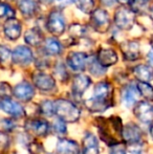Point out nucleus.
<instances>
[{
	"label": "nucleus",
	"instance_id": "nucleus-1",
	"mask_svg": "<svg viewBox=\"0 0 153 154\" xmlns=\"http://www.w3.org/2000/svg\"><path fill=\"white\" fill-rule=\"evenodd\" d=\"M90 112H104L113 105V87L109 82H99L93 88L92 97L85 102Z\"/></svg>",
	"mask_w": 153,
	"mask_h": 154
},
{
	"label": "nucleus",
	"instance_id": "nucleus-2",
	"mask_svg": "<svg viewBox=\"0 0 153 154\" xmlns=\"http://www.w3.org/2000/svg\"><path fill=\"white\" fill-rule=\"evenodd\" d=\"M55 116L64 123H75L79 121L81 111L76 104L65 99H59L54 102Z\"/></svg>",
	"mask_w": 153,
	"mask_h": 154
},
{
	"label": "nucleus",
	"instance_id": "nucleus-3",
	"mask_svg": "<svg viewBox=\"0 0 153 154\" xmlns=\"http://www.w3.org/2000/svg\"><path fill=\"white\" fill-rule=\"evenodd\" d=\"M24 129L32 136L44 137L50 131V125L42 119H29L24 123Z\"/></svg>",
	"mask_w": 153,
	"mask_h": 154
},
{
	"label": "nucleus",
	"instance_id": "nucleus-4",
	"mask_svg": "<svg viewBox=\"0 0 153 154\" xmlns=\"http://www.w3.org/2000/svg\"><path fill=\"white\" fill-rule=\"evenodd\" d=\"M91 24L93 29L98 32L104 34L109 31L111 26L110 18H109L108 13L103 8H96L91 13Z\"/></svg>",
	"mask_w": 153,
	"mask_h": 154
},
{
	"label": "nucleus",
	"instance_id": "nucleus-5",
	"mask_svg": "<svg viewBox=\"0 0 153 154\" xmlns=\"http://www.w3.org/2000/svg\"><path fill=\"white\" fill-rule=\"evenodd\" d=\"M143 135V130L134 123H128L126 126L123 127L122 138L125 144H127L128 146L141 144Z\"/></svg>",
	"mask_w": 153,
	"mask_h": 154
},
{
	"label": "nucleus",
	"instance_id": "nucleus-6",
	"mask_svg": "<svg viewBox=\"0 0 153 154\" xmlns=\"http://www.w3.org/2000/svg\"><path fill=\"white\" fill-rule=\"evenodd\" d=\"M115 23L121 29H130L135 23V13L127 8H120L115 12Z\"/></svg>",
	"mask_w": 153,
	"mask_h": 154
},
{
	"label": "nucleus",
	"instance_id": "nucleus-7",
	"mask_svg": "<svg viewBox=\"0 0 153 154\" xmlns=\"http://www.w3.org/2000/svg\"><path fill=\"white\" fill-rule=\"evenodd\" d=\"M0 109L15 119H21L25 116L24 108L10 97H0Z\"/></svg>",
	"mask_w": 153,
	"mask_h": 154
},
{
	"label": "nucleus",
	"instance_id": "nucleus-8",
	"mask_svg": "<svg viewBox=\"0 0 153 154\" xmlns=\"http://www.w3.org/2000/svg\"><path fill=\"white\" fill-rule=\"evenodd\" d=\"M47 29L54 36H61L65 32V20L59 11H53L49 14L46 23Z\"/></svg>",
	"mask_w": 153,
	"mask_h": 154
},
{
	"label": "nucleus",
	"instance_id": "nucleus-9",
	"mask_svg": "<svg viewBox=\"0 0 153 154\" xmlns=\"http://www.w3.org/2000/svg\"><path fill=\"white\" fill-rule=\"evenodd\" d=\"M133 113L137 120L149 124L153 121V106L146 101L137 102L133 107Z\"/></svg>",
	"mask_w": 153,
	"mask_h": 154
},
{
	"label": "nucleus",
	"instance_id": "nucleus-10",
	"mask_svg": "<svg viewBox=\"0 0 153 154\" xmlns=\"http://www.w3.org/2000/svg\"><path fill=\"white\" fill-rule=\"evenodd\" d=\"M34 60V55L31 48L27 46H17L12 53V61L20 66H27Z\"/></svg>",
	"mask_w": 153,
	"mask_h": 154
},
{
	"label": "nucleus",
	"instance_id": "nucleus-11",
	"mask_svg": "<svg viewBox=\"0 0 153 154\" xmlns=\"http://www.w3.org/2000/svg\"><path fill=\"white\" fill-rule=\"evenodd\" d=\"M33 82L35 87L40 89L41 91H51L56 87V81L54 77L42 71L34 73Z\"/></svg>",
	"mask_w": 153,
	"mask_h": 154
},
{
	"label": "nucleus",
	"instance_id": "nucleus-12",
	"mask_svg": "<svg viewBox=\"0 0 153 154\" xmlns=\"http://www.w3.org/2000/svg\"><path fill=\"white\" fill-rule=\"evenodd\" d=\"M13 94L19 101L26 103L35 97V88L29 82L23 81L15 86L14 89H13Z\"/></svg>",
	"mask_w": 153,
	"mask_h": 154
},
{
	"label": "nucleus",
	"instance_id": "nucleus-13",
	"mask_svg": "<svg viewBox=\"0 0 153 154\" xmlns=\"http://www.w3.org/2000/svg\"><path fill=\"white\" fill-rule=\"evenodd\" d=\"M87 55L81 51H72L67 55L66 62L74 71H83L87 65Z\"/></svg>",
	"mask_w": 153,
	"mask_h": 154
},
{
	"label": "nucleus",
	"instance_id": "nucleus-14",
	"mask_svg": "<svg viewBox=\"0 0 153 154\" xmlns=\"http://www.w3.org/2000/svg\"><path fill=\"white\" fill-rule=\"evenodd\" d=\"M4 36L11 41H16L19 39L22 32V25L21 22L16 18L6 19L5 23L3 24Z\"/></svg>",
	"mask_w": 153,
	"mask_h": 154
},
{
	"label": "nucleus",
	"instance_id": "nucleus-15",
	"mask_svg": "<svg viewBox=\"0 0 153 154\" xmlns=\"http://www.w3.org/2000/svg\"><path fill=\"white\" fill-rule=\"evenodd\" d=\"M121 51L124 58L128 61H135L139 58V43L137 41H125L121 44Z\"/></svg>",
	"mask_w": 153,
	"mask_h": 154
},
{
	"label": "nucleus",
	"instance_id": "nucleus-16",
	"mask_svg": "<svg viewBox=\"0 0 153 154\" xmlns=\"http://www.w3.org/2000/svg\"><path fill=\"white\" fill-rule=\"evenodd\" d=\"M118 60V54L111 48H101L96 55V61L104 68L115 65Z\"/></svg>",
	"mask_w": 153,
	"mask_h": 154
},
{
	"label": "nucleus",
	"instance_id": "nucleus-17",
	"mask_svg": "<svg viewBox=\"0 0 153 154\" xmlns=\"http://www.w3.org/2000/svg\"><path fill=\"white\" fill-rule=\"evenodd\" d=\"M139 97V90L136 88V85L129 84L126 85L122 90V102L126 107L130 108L132 106H135L137 103V99Z\"/></svg>",
	"mask_w": 153,
	"mask_h": 154
},
{
	"label": "nucleus",
	"instance_id": "nucleus-18",
	"mask_svg": "<svg viewBox=\"0 0 153 154\" xmlns=\"http://www.w3.org/2000/svg\"><path fill=\"white\" fill-rule=\"evenodd\" d=\"M57 154H80V147L77 142L68 138H60L56 147Z\"/></svg>",
	"mask_w": 153,
	"mask_h": 154
},
{
	"label": "nucleus",
	"instance_id": "nucleus-19",
	"mask_svg": "<svg viewBox=\"0 0 153 154\" xmlns=\"http://www.w3.org/2000/svg\"><path fill=\"white\" fill-rule=\"evenodd\" d=\"M91 84V80L89 77L85 75H78L75 77L74 81H72V93L76 97H81L83 93L88 89V87Z\"/></svg>",
	"mask_w": 153,
	"mask_h": 154
},
{
	"label": "nucleus",
	"instance_id": "nucleus-20",
	"mask_svg": "<svg viewBox=\"0 0 153 154\" xmlns=\"http://www.w3.org/2000/svg\"><path fill=\"white\" fill-rule=\"evenodd\" d=\"M100 146L98 138L91 132H86L83 137V154H99Z\"/></svg>",
	"mask_w": 153,
	"mask_h": 154
},
{
	"label": "nucleus",
	"instance_id": "nucleus-21",
	"mask_svg": "<svg viewBox=\"0 0 153 154\" xmlns=\"http://www.w3.org/2000/svg\"><path fill=\"white\" fill-rule=\"evenodd\" d=\"M19 11L25 18H32L38 11L37 2L35 0H17Z\"/></svg>",
	"mask_w": 153,
	"mask_h": 154
},
{
	"label": "nucleus",
	"instance_id": "nucleus-22",
	"mask_svg": "<svg viewBox=\"0 0 153 154\" xmlns=\"http://www.w3.org/2000/svg\"><path fill=\"white\" fill-rule=\"evenodd\" d=\"M133 75L139 82H150L153 79V70L148 65L139 64L133 68Z\"/></svg>",
	"mask_w": 153,
	"mask_h": 154
},
{
	"label": "nucleus",
	"instance_id": "nucleus-23",
	"mask_svg": "<svg viewBox=\"0 0 153 154\" xmlns=\"http://www.w3.org/2000/svg\"><path fill=\"white\" fill-rule=\"evenodd\" d=\"M24 41L31 46H38L43 42V36L39 29L33 27V29H29L25 32Z\"/></svg>",
	"mask_w": 153,
	"mask_h": 154
},
{
	"label": "nucleus",
	"instance_id": "nucleus-24",
	"mask_svg": "<svg viewBox=\"0 0 153 154\" xmlns=\"http://www.w3.org/2000/svg\"><path fill=\"white\" fill-rule=\"evenodd\" d=\"M44 51L49 56H58L62 53V45L57 39L48 38L44 42Z\"/></svg>",
	"mask_w": 153,
	"mask_h": 154
},
{
	"label": "nucleus",
	"instance_id": "nucleus-25",
	"mask_svg": "<svg viewBox=\"0 0 153 154\" xmlns=\"http://www.w3.org/2000/svg\"><path fill=\"white\" fill-rule=\"evenodd\" d=\"M136 88L139 90V95L149 102H153V87L149 83L146 82H137Z\"/></svg>",
	"mask_w": 153,
	"mask_h": 154
},
{
	"label": "nucleus",
	"instance_id": "nucleus-26",
	"mask_svg": "<svg viewBox=\"0 0 153 154\" xmlns=\"http://www.w3.org/2000/svg\"><path fill=\"white\" fill-rule=\"evenodd\" d=\"M131 11L136 14H143L148 8L149 0H130Z\"/></svg>",
	"mask_w": 153,
	"mask_h": 154
},
{
	"label": "nucleus",
	"instance_id": "nucleus-27",
	"mask_svg": "<svg viewBox=\"0 0 153 154\" xmlns=\"http://www.w3.org/2000/svg\"><path fill=\"white\" fill-rule=\"evenodd\" d=\"M12 61V51L4 45L0 44V66H8Z\"/></svg>",
	"mask_w": 153,
	"mask_h": 154
},
{
	"label": "nucleus",
	"instance_id": "nucleus-28",
	"mask_svg": "<svg viewBox=\"0 0 153 154\" xmlns=\"http://www.w3.org/2000/svg\"><path fill=\"white\" fill-rule=\"evenodd\" d=\"M39 110H40V112L43 116H55V104H54V102L46 100V101L41 103Z\"/></svg>",
	"mask_w": 153,
	"mask_h": 154
},
{
	"label": "nucleus",
	"instance_id": "nucleus-29",
	"mask_svg": "<svg viewBox=\"0 0 153 154\" xmlns=\"http://www.w3.org/2000/svg\"><path fill=\"white\" fill-rule=\"evenodd\" d=\"M77 5L83 13L90 14L93 12L94 0H76Z\"/></svg>",
	"mask_w": 153,
	"mask_h": 154
},
{
	"label": "nucleus",
	"instance_id": "nucleus-30",
	"mask_svg": "<svg viewBox=\"0 0 153 154\" xmlns=\"http://www.w3.org/2000/svg\"><path fill=\"white\" fill-rule=\"evenodd\" d=\"M15 11L6 3H0V18H14Z\"/></svg>",
	"mask_w": 153,
	"mask_h": 154
},
{
	"label": "nucleus",
	"instance_id": "nucleus-31",
	"mask_svg": "<svg viewBox=\"0 0 153 154\" xmlns=\"http://www.w3.org/2000/svg\"><path fill=\"white\" fill-rule=\"evenodd\" d=\"M89 71L93 75H96V77H100V75H104L105 71H106V68H104L103 66H101V65L98 63V61H96V60H93L92 62H90Z\"/></svg>",
	"mask_w": 153,
	"mask_h": 154
},
{
	"label": "nucleus",
	"instance_id": "nucleus-32",
	"mask_svg": "<svg viewBox=\"0 0 153 154\" xmlns=\"http://www.w3.org/2000/svg\"><path fill=\"white\" fill-rule=\"evenodd\" d=\"M86 32V29L81 24H72L69 26V34L72 35L74 38H80V37L84 36Z\"/></svg>",
	"mask_w": 153,
	"mask_h": 154
},
{
	"label": "nucleus",
	"instance_id": "nucleus-33",
	"mask_svg": "<svg viewBox=\"0 0 153 154\" xmlns=\"http://www.w3.org/2000/svg\"><path fill=\"white\" fill-rule=\"evenodd\" d=\"M55 73L61 81H66L68 78V73L66 70V67L62 63H58L57 66L55 67Z\"/></svg>",
	"mask_w": 153,
	"mask_h": 154
},
{
	"label": "nucleus",
	"instance_id": "nucleus-34",
	"mask_svg": "<svg viewBox=\"0 0 153 154\" xmlns=\"http://www.w3.org/2000/svg\"><path fill=\"white\" fill-rule=\"evenodd\" d=\"M53 130L56 134L58 135H62V134H65L67 132V129H66V123H64L63 121L59 120L58 119L53 125Z\"/></svg>",
	"mask_w": 153,
	"mask_h": 154
},
{
	"label": "nucleus",
	"instance_id": "nucleus-35",
	"mask_svg": "<svg viewBox=\"0 0 153 154\" xmlns=\"http://www.w3.org/2000/svg\"><path fill=\"white\" fill-rule=\"evenodd\" d=\"M10 147V137L4 132L0 131V154L5 152Z\"/></svg>",
	"mask_w": 153,
	"mask_h": 154
},
{
	"label": "nucleus",
	"instance_id": "nucleus-36",
	"mask_svg": "<svg viewBox=\"0 0 153 154\" xmlns=\"http://www.w3.org/2000/svg\"><path fill=\"white\" fill-rule=\"evenodd\" d=\"M1 126L6 131H13L16 127V122L12 119H4L1 122Z\"/></svg>",
	"mask_w": 153,
	"mask_h": 154
},
{
	"label": "nucleus",
	"instance_id": "nucleus-37",
	"mask_svg": "<svg viewBox=\"0 0 153 154\" xmlns=\"http://www.w3.org/2000/svg\"><path fill=\"white\" fill-rule=\"evenodd\" d=\"M110 154H127V153H126L125 147L121 146V144H120V145H118V146H115L110 149Z\"/></svg>",
	"mask_w": 153,
	"mask_h": 154
},
{
	"label": "nucleus",
	"instance_id": "nucleus-38",
	"mask_svg": "<svg viewBox=\"0 0 153 154\" xmlns=\"http://www.w3.org/2000/svg\"><path fill=\"white\" fill-rule=\"evenodd\" d=\"M75 0H56V3H57L59 6H61V8H65L66 5L72 3Z\"/></svg>",
	"mask_w": 153,
	"mask_h": 154
},
{
	"label": "nucleus",
	"instance_id": "nucleus-39",
	"mask_svg": "<svg viewBox=\"0 0 153 154\" xmlns=\"http://www.w3.org/2000/svg\"><path fill=\"white\" fill-rule=\"evenodd\" d=\"M147 60H148V63H149L150 67H151V68H153V49H151V51H150L149 53H148Z\"/></svg>",
	"mask_w": 153,
	"mask_h": 154
},
{
	"label": "nucleus",
	"instance_id": "nucleus-40",
	"mask_svg": "<svg viewBox=\"0 0 153 154\" xmlns=\"http://www.w3.org/2000/svg\"><path fill=\"white\" fill-rule=\"evenodd\" d=\"M102 3L104 5H107V6H111L113 3H115V0H101Z\"/></svg>",
	"mask_w": 153,
	"mask_h": 154
},
{
	"label": "nucleus",
	"instance_id": "nucleus-41",
	"mask_svg": "<svg viewBox=\"0 0 153 154\" xmlns=\"http://www.w3.org/2000/svg\"><path fill=\"white\" fill-rule=\"evenodd\" d=\"M116 2H118L120 4H122V5H126L127 3H129L130 2V0H115Z\"/></svg>",
	"mask_w": 153,
	"mask_h": 154
},
{
	"label": "nucleus",
	"instance_id": "nucleus-42",
	"mask_svg": "<svg viewBox=\"0 0 153 154\" xmlns=\"http://www.w3.org/2000/svg\"><path fill=\"white\" fill-rule=\"evenodd\" d=\"M39 1L41 2V3H44V4H50L53 1H55V0H39Z\"/></svg>",
	"mask_w": 153,
	"mask_h": 154
},
{
	"label": "nucleus",
	"instance_id": "nucleus-43",
	"mask_svg": "<svg viewBox=\"0 0 153 154\" xmlns=\"http://www.w3.org/2000/svg\"><path fill=\"white\" fill-rule=\"evenodd\" d=\"M150 17H151V19L153 20V5H152L151 10H150Z\"/></svg>",
	"mask_w": 153,
	"mask_h": 154
},
{
	"label": "nucleus",
	"instance_id": "nucleus-44",
	"mask_svg": "<svg viewBox=\"0 0 153 154\" xmlns=\"http://www.w3.org/2000/svg\"><path fill=\"white\" fill-rule=\"evenodd\" d=\"M150 134H151V137L153 138V125L150 127Z\"/></svg>",
	"mask_w": 153,
	"mask_h": 154
}]
</instances>
